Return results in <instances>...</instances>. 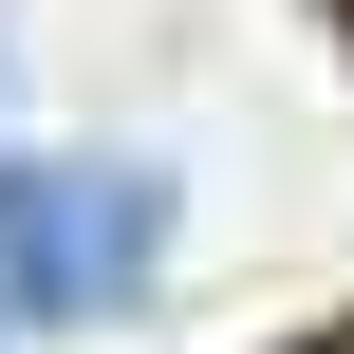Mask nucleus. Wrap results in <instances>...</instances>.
I'll return each mask as SVG.
<instances>
[{
  "label": "nucleus",
  "instance_id": "nucleus-1",
  "mask_svg": "<svg viewBox=\"0 0 354 354\" xmlns=\"http://www.w3.org/2000/svg\"><path fill=\"white\" fill-rule=\"evenodd\" d=\"M131 280H149V187L0 149V317H112Z\"/></svg>",
  "mask_w": 354,
  "mask_h": 354
}]
</instances>
